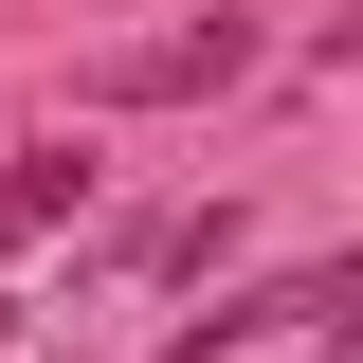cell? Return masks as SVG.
Here are the masks:
<instances>
[{"mask_svg":"<svg viewBox=\"0 0 363 363\" xmlns=\"http://www.w3.org/2000/svg\"><path fill=\"white\" fill-rule=\"evenodd\" d=\"M255 73V18H164V37H128V55H91V109H182V91H236Z\"/></svg>","mask_w":363,"mask_h":363,"instance_id":"6da1fadb","label":"cell"},{"mask_svg":"<svg viewBox=\"0 0 363 363\" xmlns=\"http://www.w3.org/2000/svg\"><path fill=\"white\" fill-rule=\"evenodd\" d=\"M309 309H363V272H291V291H236V309L182 327V363H218V345H272V327H309Z\"/></svg>","mask_w":363,"mask_h":363,"instance_id":"7a4b0ae2","label":"cell"}]
</instances>
